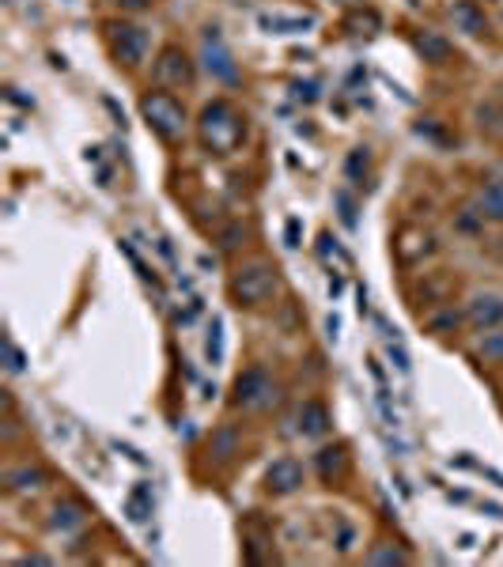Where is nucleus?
Masks as SVG:
<instances>
[{
	"mask_svg": "<svg viewBox=\"0 0 503 567\" xmlns=\"http://www.w3.org/2000/svg\"><path fill=\"white\" fill-rule=\"evenodd\" d=\"M201 133L216 151H231L238 140L246 136V122L235 114L231 103H212V106H204V114H201Z\"/></svg>",
	"mask_w": 503,
	"mask_h": 567,
	"instance_id": "obj_1",
	"label": "nucleus"
},
{
	"mask_svg": "<svg viewBox=\"0 0 503 567\" xmlns=\"http://www.w3.org/2000/svg\"><path fill=\"white\" fill-rule=\"evenodd\" d=\"M231 291H235V299L243 303V307H261V303H269L280 291V280H277V272H272L269 265L254 261V265H243L235 272Z\"/></svg>",
	"mask_w": 503,
	"mask_h": 567,
	"instance_id": "obj_2",
	"label": "nucleus"
},
{
	"mask_svg": "<svg viewBox=\"0 0 503 567\" xmlns=\"http://www.w3.org/2000/svg\"><path fill=\"white\" fill-rule=\"evenodd\" d=\"M140 110H144L148 125L156 129L159 136H167V140H178V136L185 133V110H182V106L174 103V99H170V95H163V91L148 95V99L140 103Z\"/></svg>",
	"mask_w": 503,
	"mask_h": 567,
	"instance_id": "obj_3",
	"label": "nucleus"
},
{
	"mask_svg": "<svg viewBox=\"0 0 503 567\" xmlns=\"http://www.w3.org/2000/svg\"><path fill=\"white\" fill-rule=\"evenodd\" d=\"M272 401H277V386H272V378L261 367H250V370L238 375V382H235V405L238 409H269Z\"/></svg>",
	"mask_w": 503,
	"mask_h": 567,
	"instance_id": "obj_4",
	"label": "nucleus"
},
{
	"mask_svg": "<svg viewBox=\"0 0 503 567\" xmlns=\"http://www.w3.org/2000/svg\"><path fill=\"white\" fill-rule=\"evenodd\" d=\"M110 38H114V53H117V61H125V64H140V61L148 57L151 38H148V30H144V27L117 23V27H110Z\"/></svg>",
	"mask_w": 503,
	"mask_h": 567,
	"instance_id": "obj_5",
	"label": "nucleus"
},
{
	"mask_svg": "<svg viewBox=\"0 0 503 567\" xmlns=\"http://www.w3.org/2000/svg\"><path fill=\"white\" fill-rule=\"evenodd\" d=\"M204 69H209L216 80H224V83L238 80V69H235L231 53H227V46H224V38H220V30H216V27L204 30Z\"/></svg>",
	"mask_w": 503,
	"mask_h": 567,
	"instance_id": "obj_6",
	"label": "nucleus"
},
{
	"mask_svg": "<svg viewBox=\"0 0 503 567\" xmlns=\"http://www.w3.org/2000/svg\"><path fill=\"white\" fill-rule=\"evenodd\" d=\"M156 76L159 83H178V87H190L193 83V64L182 49H167L163 57L156 61Z\"/></svg>",
	"mask_w": 503,
	"mask_h": 567,
	"instance_id": "obj_7",
	"label": "nucleus"
},
{
	"mask_svg": "<svg viewBox=\"0 0 503 567\" xmlns=\"http://www.w3.org/2000/svg\"><path fill=\"white\" fill-rule=\"evenodd\" d=\"M265 481H269V488L277 496H288V492H295V488L303 484V465L295 462V457H280V462L269 465Z\"/></svg>",
	"mask_w": 503,
	"mask_h": 567,
	"instance_id": "obj_8",
	"label": "nucleus"
},
{
	"mask_svg": "<svg viewBox=\"0 0 503 567\" xmlns=\"http://www.w3.org/2000/svg\"><path fill=\"white\" fill-rule=\"evenodd\" d=\"M469 322L477 325V329H492V325H499L503 322V299L499 296H492V291H485V296H473L469 299Z\"/></svg>",
	"mask_w": 503,
	"mask_h": 567,
	"instance_id": "obj_9",
	"label": "nucleus"
},
{
	"mask_svg": "<svg viewBox=\"0 0 503 567\" xmlns=\"http://www.w3.org/2000/svg\"><path fill=\"white\" fill-rule=\"evenodd\" d=\"M451 19L458 30H466V35H485V12L473 4V0H458L451 8Z\"/></svg>",
	"mask_w": 503,
	"mask_h": 567,
	"instance_id": "obj_10",
	"label": "nucleus"
},
{
	"mask_svg": "<svg viewBox=\"0 0 503 567\" xmlns=\"http://www.w3.org/2000/svg\"><path fill=\"white\" fill-rule=\"evenodd\" d=\"M325 428H330V412H325V405L307 401V405L299 409V431L303 435H322Z\"/></svg>",
	"mask_w": 503,
	"mask_h": 567,
	"instance_id": "obj_11",
	"label": "nucleus"
},
{
	"mask_svg": "<svg viewBox=\"0 0 503 567\" xmlns=\"http://www.w3.org/2000/svg\"><path fill=\"white\" fill-rule=\"evenodd\" d=\"M314 23L311 16H261V27L269 30V35H299V30H307Z\"/></svg>",
	"mask_w": 503,
	"mask_h": 567,
	"instance_id": "obj_12",
	"label": "nucleus"
},
{
	"mask_svg": "<svg viewBox=\"0 0 503 567\" xmlns=\"http://www.w3.org/2000/svg\"><path fill=\"white\" fill-rule=\"evenodd\" d=\"M480 216H488V220L503 223V182L485 185V193H480Z\"/></svg>",
	"mask_w": 503,
	"mask_h": 567,
	"instance_id": "obj_13",
	"label": "nucleus"
},
{
	"mask_svg": "<svg viewBox=\"0 0 503 567\" xmlns=\"http://www.w3.org/2000/svg\"><path fill=\"white\" fill-rule=\"evenodd\" d=\"M125 510H129V518H133V522H144V518L151 515V492H148L144 484H140V488H133V496H129Z\"/></svg>",
	"mask_w": 503,
	"mask_h": 567,
	"instance_id": "obj_14",
	"label": "nucleus"
},
{
	"mask_svg": "<svg viewBox=\"0 0 503 567\" xmlns=\"http://www.w3.org/2000/svg\"><path fill=\"white\" fill-rule=\"evenodd\" d=\"M341 465H345V450L341 446H325V450H318V473L330 481L333 473H341Z\"/></svg>",
	"mask_w": 503,
	"mask_h": 567,
	"instance_id": "obj_15",
	"label": "nucleus"
},
{
	"mask_svg": "<svg viewBox=\"0 0 503 567\" xmlns=\"http://www.w3.org/2000/svg\"><path fill=\"white\" fill-rule=\"evenodd\" d=\"M417 46H420L424 53H428V57H432V61H443V57H446V53H451V46H446V42H443L439 35H432V30H424V35H420V42H417Z\"/></svg>",
	"mask_w": 503,
	"mask_h": 567,
	"instance_id": "obj_16",
	"label": "nucleus"
},
{
	"mask_svg": "<svg viewBox=\"0 0 503 567\" xmlns=\"http://www.w3.org/2000/svg\"><path fill=\"white\" fill-rule=\"evenodd\" d=\"M80 522H83V515H80V507H72V503H64V507L53 510V526H57V530L80 526Z\"/></svg>",
	"mask_w": 503,
	"mask_h": 567,
	"instance_id": "obj_17",
	"label": "nucleus"
},
{
	"mask_svg": "<svg viewBox=\"0 0 503 567\" xmlns=\"http://www.w3.org/2000/svg\"><path fill=\"white\" fill-rule=\"evenodd\" d=\"M8 484H12V488H38L42 473H38V469H12V473H8Z\"/></svg>",
	"mask_w": 503,
	"mask_h": 567,
	"instance_id": "obj_18",
	"label": "nucleus"
},
{
	"mask_svg": "<svg viewBox=\"0 0 503 567\" xmlns=\"http://www.w3.org/2000/svg\"><path fill=\"white\" fill-rule=\"evenodd\" d=\"M364 170H367V151L356 148L352 156H348V163H345V174H348V178H359Z\"/></svg>",
	"mask_w": 503,
	"mask_h": 567,
	"instance_id": "obj_19",
	"label": "nucleus"
},
{
	"mask_svg": "<svg viewBox=\"0 0 503 567\" xmlns=\"http://www.w3.org/2000/svg\"><path fill=\"white\" fill-rule=\"evenodd\" d=\"M367 560H371V563H405L409 556L401 552V549H375V552L367 556Z\"/></svg>",
	"mask_w": 503,
	"mask_h": 567,
	"instance_id": "obj_20",
	"label": "nucleus"
},
{
	"mask_svg": "<svg viewBox=\"0 0 503 567\" xmlns=\"http://www.w3.org/2000/svg\"><path fill=\"white\" fill-rule=\"evenodd\" d=\"M220 356H224V325H220V322H212V337H209V359H212V363H220Z\"/></svg>",
	"mask_w": 503,
	"mask_h": 567,
	"instance_id": "obj_21",
	"label": "nucleus"
},
{
	"mask_svg": "<svg viewBox=\"0 0 503 567\" xmlns=\"http://www.w3.org/2000/svg\"><path fill=\"white\" fill-rule=\"evenodd\" d=\"M480 125H488V129H496V133H503V110H496V106H480Z\"/></svg>",
	"mask_w": 503,
	"mask_h": 567,
	"instance_id": "obj_22",
	"label": "nucleus"
},
{
	"mask_svg": "<svg viewBox=\"0 0 503 567\" xmlns=\"http://www.w3.org/2000/svg\"><path fill=\"white\" fill-rule=\"evenodd\" d=\"M216 454H220V457L235 454V431L231 428H224L220 435H216Z\"/></svg>",
	"mask_w": 503,
	"mask_h": 567,
	"instance_id": "obj_23",
	"label": "nucleus"
},
{
	"mask_svg": "<svg viewBox=\"0 0 503 567\" xmlns=\"http://www.w3.org/2000/svg\"><path fill=\"white\" fill-rule=\"evenodd\" d=\"M337 209H341V220L348 227H356V209H352V201H348V193H337Z\"/></svg>",
	"mask_w": 503,
	"mask_h": 567,
	"instance_id": "obj_24",
	"label": "nucleus"
},
{
	"mask_svg": "<svg viewBox=\"0 0 503 567\" xmlns=\"http://www.w3.org/2000/svg\"><path fill=\"white\" fill-rule=\"evenodd\" d=\"M485 356H503V333H485Z\"/></svg>",
	"mask_w": 503,
	"mask_h": 567,
	"instance_id": "obj_25",
	"label": "nucleus"
},
{
	"mask_svg": "<svg viewBox=\"0 0 503 567\" xmlns=\"http://www.w3.org/2000/svg\"><path fill=\"white\" fill-rule=\"evenodd\" d=\"M19 367H23V356H19V348L8 341V370H19Z\"/></svg>",
	"mask_w": 503,
	"mask_h": 567,
	"instance_id": "obj_26",
	"label": "nucleus"
},
{
	"mask_svg": "<svg viewBox=\"0 0 503 567\" xmlns=\"http://www.w3.org/2000/svg\"><path fill=\"white\" fill-rule=\"evenodd\" d=\"M288 246H299V220H288Z\"/></svg>",
	"mask_w": 503,
	"mask_h": 567,
	"instance_id": "obj_27",
	"label": "nucleus"
},
{
	"mask_svg": "<svg viewBox=\"0 0 503 567\" xmlns=\"http://www.w3.org/2000/svg\"><path fill=\"white\" fill-rule=\"evenodd\" d=\"M117 4H122V8H129V12H144V8H148V0H117Z\"/></svg>",
	"mask_w": 503,
	"mask_h": 567,
	"instance_id": "obj_28",
	"label": "nucleus"
},
{
	"mask_svg": "<svg viewBox=\"0 0 503 567\" xmlns=\"http://www.w3.org/2000/svg\"><path fill=\"white\" fill-rule=\"evenodd\" d=\"M432 325H435V329H443V325H458V314H443V318H435Z\"/></svg>",
	"mask_w": 503,
	"mask_h": 567,
	"instance_id": "obj_29",
	"label": "nucleus"
}]
</instances>
